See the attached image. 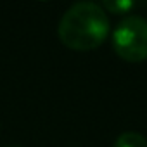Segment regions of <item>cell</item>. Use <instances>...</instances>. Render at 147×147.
Listing matches in <instances>:
<instances>
[{
	"label": "cell",
	"mask_w": 147,
	"mask_h": 147,
	"mask_svg": "<svg viewBox=\"0 0 147 147\" xmlns=\"http://www.w3.org/2000/svg\"><path fill=\"white\" fill-rule=\"evenodd\" d=\"M57 33L61 42L73 50H94L107 40L111 24L99 4L78 2L62 14Z\"/></svg>",
	"instance_id": "obj_1"
},
{
	"label": "cell",
	"mask_w": 147,
	"mask_h": 147,
	"mask_svg": "<svg viewBox=\"0 0 147 147\" xmlns=\"http://www.w3.org/2000/svg\"><path fill=\"white\" fill-rule=\"evenodd\" d=\"M114 52L128 62L147 59V19L142 16H125L111 35Z\"/></svg>",
	"instance_id": "obj_2"
},
{
	"label": "cell",
	"mask_w": 147,
	"mask_h": 147,
	"mask_svg": "<svg viewBox=\"0 0 147 147\" xmlns=\"http://www.w3.org/2000/svg\"><path fill=\"white\" fill-rule=\"evenodd\" d=\"M135 2L131 0H104L100 4V7L106 11V12H111V14H116V16H125V14H130L133 9H135Z\"/></svg>",
	"instance_id": "obj_3"
},
{
	"label": "cell",
	"mask_w": 147,
	"mask_h": 147,
	"mask_svg": "<svg viewBox=\"0 0 147 147\" xmlns=\"http://www.w3.org/2000/svg\"><path fill=\"white\" fill-rule=\"evenodd\" d=\"M113 147H147V138L137 131H125L114 140Z\"/></svg>",
	"instance_id": "obj_4"
},
{
	"label": "cell",
	"mask_w": 147,
	"mask_h": 147,
	"mask_svg": "<svg viewBox=\"0 0 147 147\" xmlns=\"http://www.w3.org/2000/svg\"><path fill=\"white\" fill-rule=\"evenodd\" d=\"M7 147H23V145H7Z\"/></svg>",
	"instance_id": "obj_5"
}]
</instances>
